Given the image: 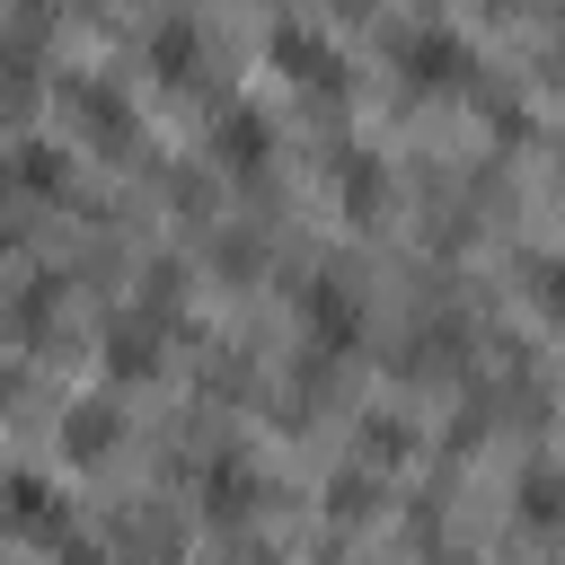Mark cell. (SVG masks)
Here are the masks:
<instances>
[{
	"label": "cell",
	"mask_w": 565,
	"mask_h": 565,
	"mask_svg": "<svg viewBox=\"0 0 565 565\" xmlns=\"http://www.w3.org/2000/svg\"><path fill=\"white\" fill-rule=\"evenodd\" d=\"M274 62H282L309 97H335V88H344V53H335L327 35H309V26H274Z\"/></svg>",
	"instance_id": "obj_1"
},
{
	"label": "cell",
	"mask_w": 565,
	"mask_h": 565,
	"mask_svg": "<svg viewBox=\"0 0 565 565\" xmlns=\"http://www.w3.org/2000/svg\"><path fill=\"white\" fill-rule=\"evenodd\" d=\"M300 327H309V344H318V353H353V335H362V300H344V282H335V274H318V282H309V300H300Z\"/></svg>",
	"instance_id": "obj_2"
},
{
	"label": "cell",
	"mask_w": 565,
	"mask_h": 565,
	"mask_svg": "<svg viewBox=\"0 0 565 565\" xmlns=\"http://www.w3.org/2000/svg\"><path fill=\"white\" fill-rule=\"evenodd\" d=\"M62 450H71V459H106V450H115V415H106V406L62 415Z\"/></svg>",
	"instance_id": "obj_3"
},
{
	"label": "cell",
	"mask_w": 565,
	"mask_h": 565,
	"mask_svg": "<svg viewBox=\"0 0 565 565\" xmlns=\"http://www.w3.org/2000/svg\"><path fill=\"white\" fill-rule=\"evenodd\" d=\"M221 159H230L238 177H256V168H265V124H256V115H221Z\"/></svg>",
	"instance_id": "obj_4"
},
{
	"label": "cell",
	"mask_w": 565,
	"mask_h": 565,
	"mask_svg": "<svg viewBox=\"0 0 565 565\" xmlns=\"http://www.w3.org/2000/svg\"><path fill=\"white\" fill-rule=\"evenodd\" d=\"M9 521H18L26 539H44V530L62 521V512H53V486H44V477H18V486H9Z\"/></svg>",
	"instance_id": "obj_5"
},
{
	"label": "cell",
	"mask_w": 565,
	"mask_h": 565,
	"mask_svg": "<svg viewBox=\"0 0 565 565\" xmlns=\"http://www.w3.org/2000/svg\"><path fill=\"white\" fill-rule=\"evenodd\" d=\"M450 62H459V44H450L441 26H433V35H406V71H415V79H433V88H441V79H450Z\"/></svg>",
	"instance_id": "obj_6"
},
{
	"label": "cell",
	"mask_w": 565,
	"mask_h": 565,
	"mask_svg": "<svg viewBox=\"0 0 565 565\" xmlns=\"http://www.w3.org/2000/svg\"><path fill=\"white\" fill-rule=\"evenodd\" d=\"M106 362H115V371H150V362H159V353H150V327H115V335H106Z\"/></svg>",
	"instance_id": "obj_7"
},
{
	"label": "cell",
	"mask_w": 565,
	"mask_h": 565,
	"mask_svg": "<svg viewBox=\"0 0 565 565\" xmlns=\"http://www.w3.org/2000/svg\"><path fill=\"white\" fill-rule=\"evenodd\" d=\"M530 521H556L565 512V477H547V468H530V503H521Z\"/></svg>",
	"instance_id": "obj_8"
},
{
	"label": "cell",
	"mask_w": 565,
	"mask_h": 565,
	"mask_svg": "<svg viewBox=\"0 0 565 565\" xmlns=\"http://www.w3.org/2000/svg\"><path fill=\"white\" fill-rule=\"evenodd\" d=\"M530 282H539V309H565V265H530Z\"/></svg>",
	"instance_id": "obj_9"
}]
</instances>
